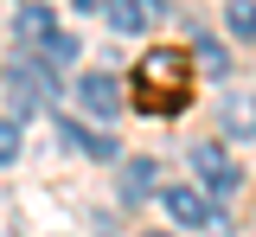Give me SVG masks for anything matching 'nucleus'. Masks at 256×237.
Wrapping results in <instances>:
<instances>
[{
  "label": "nucleus",
  "mask_w": 256,
  "mask_h": 237,
  "mask_svg": "<svg viewBox=\"0 0 256 237\" xmlns=\"http://www.w3.org/2000/svg\"><path fill=\"white\" fill-rule=\"evenodd\" d=\"M134 102L148 116H173L192 102V77H186V58L173 45H154L141 64H134Z\"/></svg>",
  "instance_id": "f257e3e1"
},
{
  "label": "nucleus",
  "mask_w": 256,
  "mask_h": 237,
  "mask_svg": "<svg viewBox=\"0 0 256 237\" xmlns=\"http://www.w3.org/2000/svg\"><path fill=\"white\" fill-rule=\"evenodd\" d=\"M154 192V160H128V180H122V199L134 205V199H148Z\"/></svg>",
  "instance_id": "9d476101"
},
{
  "label": "nucleus",
  "mask_w": 256,
  "mask_h": 237,
  "mask_svg": "<svg viewBox=\"0 0 256 237\" xmlns=\"http://www.w3.org/2000/svg\"><path fill=\"white\" fill-rule=\"evenodd\" d=\"M160 205H166V218H173V224H192V231H198V224H212V199H205V192H192V186H166Z\"/></svg>",
  "instance_id": "20e7f679"
},
{
  "label": "nucleus",
  "mask_w": 256,
  "mask_h": 237,
  "mask_svg": "<svg viewBox=\"0 0 256 237\" xmlns=\"http://www.w3.org/2000/svg\"><path fill=\"white\" fill-rule=\"evenodd\" d=\"M192 52H198V64L212 70V77H224V70H230V58H224V45L212 32H192Z\"/></svg>",
  "instance_id": "9b49d317"
},
{
  "label": "nucleus",
  "mask_w": 256,
  "mask_h": 237,
  "mask_svg": "<svg viewBox=\"0 0 256 237\" xmlns=\"http://www.w3.org/2000/svg\"><path fill=\"white\" fill-rule=\"evenodd\" d=\"M13 32L26 38V45H45V32H52V13H45V6H20V20H13Z\"/></svg>",
  "instance_id": "6e6552de"
},
{
  "label": "nucleus",
  "mask_w": 256,
  "mask_h": 237,
  "mask_svg": "<svg viewBox=\"0 0 256 237\" xmlns=\"http://www.w3.org/2000/svg\"><path fill=\"white\" fill-rule=\"evenodd\" d=\"M224 20H230V38H256V0H224Z\"/></svg>",
  "instance_id": "1a4fd4ad"
},
{
  "label": "nucleus",
  "mask_w": 256,
  "mask_h": 237,
  "mask_svg": "<svg viewBox=\"0 0 256 237\" xmlns=\"http://www.w3.org/2000/svg\"><path fill=\"white\" fill-rule=\"evenodd\" d=\"M45 58H52V64H77V38L52 26V32H45Z\"/></svg>",
  "instance_id": "f8f14e48"
},
{
  "label": "nucleus",
  "mask_w": 256,
  "mask_h": 237,
  "mask_svg": "<svg viewBox=\"0 0 256 237\" xmlns=\"http://www.w3.org/2000/svg\"><path fill=\"white\" fill-rule=\"evenodd\" d=\"M58 135L70 141V148H84V154H96V160H116V141L96 135V128H77V122H58Z\"/></svg>",
  "instance_id": "423d86ee"
},
{
  "label": "nucleus",
  "mask_w": 256,
  "mask_h": 237,
  "mask_svg": "<svg viewBox=\"0 0 256 237\" xmlns=\"http://www.w3.org/2000/svg\"><path fill=\"white\" fill-rule=\"evenodd\" d=\"M224 135H237V141H256V96H224Z\"/></svg>",
  "instance_id": "39448f33"
},
{
  "label": "nucleus",
  "mask_w": 256,
  "mask_h": 237,
  "mask_svg": "<svg viewBox=\"0 0 256 237\" xmlns=\"http://www.w3.org/2000/svg\"><path fill=\"white\" fill-rule=\"evenodd\" d=\"M13 154H20V122H6V128H0V160H13Z\"/></svg>",
  "instance_id": "ddd939ff"
},
{
  "label": "nucleus",
  "mask_w": 256,
  "mask_h": 237,
  "mask_svg": "<svg viewBox=\"0 0 256 237\" xmlns=\"http://www.w3.org/2000/svg\"><path fill=\"white\" fill-rule=\"evenodd\" d=\"M148 13H154V0H109V26L116 32H141Z\"/></svg>",
  "instance_id": "0eeeda50"
},
{
  "label": "nucleus",
  "mask_w": 256,
  "mask_h": 237,
  "mask_svg": "<svg viewBox=\"0 0 256 237\" xmlns=\"http://www.w3.org/2000/svg\"><path fill=\"white\" fill-rule=\"evenodd\" d=\"M77 13H109V0H77Z\"/></svg>",
  "instance_id": "4468645a"
},
{
  "label": "nucleus",
  "mask_w": 256,
  "mask_h": 237,
  "mask_svg": "<svg viewBox=\"0 0 256 237\" xmlns=\"http://www.w3.org/2000/svg\"><path fill=\"white\" fill-rule=\"evenodd\" d=\"M77 102H84L90 116H116V109H122V84H116L109 70H84V77H77Z\"/></svg>",
  "instance_id": "7ed1b4c3"
},
{
  "label": "nucleus",
  "mask_w": 256,
  "mask_h": 237,
  "mask_svg": "<svg viewBox=\"0 0 256 237\" xmlns=\"http://www.w3.org/2000/svg\"><path fill=\"white\" fill-rule=\"evenodd\" d=\"M192 167H198V180H205V192H212V199H230V192L244 186L237 160H230L224 148H212V141H198V148H192Z\"/></svg>",
  "instance_id": "f03ea898"
}]
</instances>
